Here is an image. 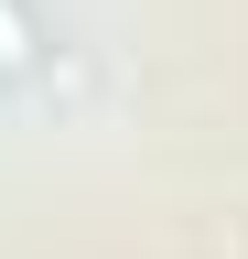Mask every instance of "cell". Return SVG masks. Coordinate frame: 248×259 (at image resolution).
<instances>
[{
  "label": "cell",
  "mask_w": 248,
  "mask_h": 259,
  "mask_svg": "<svg viewBox=\"0 0 248 259\" xmlns=\"http://www.w3.org/2000/svg\"><path fill=\"white\" fill-rule=\"evenodd\" d=\"M33 54V22H22V0H0V65H22Z\"/></svg>",
  "instance_id": "6da1fadb"
}]
</instances>
